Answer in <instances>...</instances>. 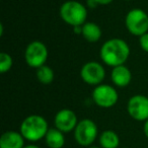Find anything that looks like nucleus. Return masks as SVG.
<instances>
[{
  "mask_svg": "<svg viewBox=\"0 0 148 148\" xmlns=\"http://www.w3.org/2000/svg\"><path fill=\"white\" fill-rule=\"evenodd\" d=\"M129 56L130 47L122 39H110L101 48V58L103 62L113 68L124 65Z\"/></svg>",
  "mask_w": 148,
  "mask_h": 148,
  "instance_id": "1",
  "label": "nucleus"
},
{
  "mask_svg": "<svg viewBox=\"0 0 148 148\" xmlns=\"http://www.w3.org/2000/svg\"><path fill=\"white\" fill-rule=\"evenodd\" d=\"M48 123L42 116L31 115L23 121L21 125V133L23 138L29 141H39L47 134Z\"/></svg>",
  "mask_w": 148,
  "mask_h": 148,
  "instance_id": "2",
  "label": "nucleus"
},
{
  "mask_svg": "<svg viewBox=\"0 0 148 148\" xmlns=\"http://www.w3.org/2000/svg\"><path fill=\"white\" fill-rule=\"evenodd\" d=\"M60 16L67 25L73 27H79L86 23L87 9L82 3L75 0H69L60 7Z\"/></svg>",
  "mask_w": 148,
  "mask_h": 148,
  "instance_id": "3",
  "label": "nucleus"
},
{
  "mask_svg": "<svg viewBox=\"0 0 148 148\" xmlns=\"http://www.w3.org/2000/svg\"><path fill=\"white\" fill-rule=\"evenodd\" d=\"M125 25L130 34L141 37L148 33V14L142 9H132L126 15Z\"/></svg>",
  "mask_w": 148,
  "mask_h": 148,
  "instance_id": "4",
  "label": "nucleus"
},
{
  "mask_svg": "<svg viewBox=\"0 0 148 148\" xmlns=\"http://www.w3.org/2000/svg\"><path fill=\"white\" fill-rule=\"evenodd\" d=\"M25 59L27 64L32 68H40L45 65L48 59V49L44 43L34 41L27 45L25 52Z\"/></svg>",
  "mask_w": 148,
  "mask_h": 148,
  "instance_id": "5",
  "label": "nucleus"
},
{
  "mask_svg": "<svg viewBox=\"0 0 148 148\" xmlns=\"http://www.w3.org/2000/svg\"><path fill=\"white\" fill-rule=\"evenodd\" d=\"M74 137L79 145L89 146L97 137V124L89 119L81 120L74 130Z\"/></svg>",
  "mask_w": 148,
  "mask_h": 148,
  "instance_id": "6",
  "label": "nucleus"
},
{
  "mask_svg": "<svg viewBox=\"0 0 148 148\" xmlns=\"http://www.w3.org/2000/svg\"><path fill=\"white\" fill-rule=\"evenodd\" d=\"M119 95L113 86L109 84H99L92 91V99L99 107L109 109L117 103Z\"/></svg>",
  "mask_w": 148,
  "mask_h": 148,
  "instance_id": "7",
  "label": "nucleus"
},
{
  "mask_svg": "<svg viewBox=\"0 0 148 148\" xmlns=\"http://www.w3.org/2000/svg\"><path fill=\"white\" fill-rule=\"evenodd\" d=\"M80 76L85 83L89 85H99L105 79L106 71L101 63L90 61L85 63L80 70Z\"/></svg>",
  "mask_w": 148,
  "mask_h": 148,
  "instance_id": "8",
  "label": "nucleus"
},
{
  "mask_svg": "<svg viewBox=\"0 0 148 148\" xmlns=\"http://www.w3.org/2000/svg\"><path fill=\"white\" fill-rule=\"evenodd\" d=\"M127 111L130 117L136 121L148 119V97L142 95H133L127 103Z\"/></svg>",
  "mask_w": 148,
  "mask_h": 148,
  "instance_id": "9",
  "label": "nucleus"
},
{
  "mask_svg": "<svg viewBox=\"0 0 148 148\" xmlns=\"http://www.w3.org/2000/svg\"><path fill=\"white\" fill-rule=\"evenodd\" d=\"M55 127L63 133H68L75 130L77 124V117L72 110L63 109L59 111L54 119Z\"/></svg>",
  "mask_w": 148,
  "mask_h": 148,
  "instance_id": "10",
  "label": "nucleus"
},
{
  "mask_svg": "<svg viewBox=\"0 0 148 148\" xmlns=\"http://www.w3.org/2000/svg\"><path fill=\"white\" fill-rule=\"evenodd\" d=\"M111 78L116 86L125 87L131 82L132 74L128 67H126L125 65H120L113 68L111 73Z\"/></svg>",
  "mask_w": 148,
  "mask_h": 148,
  "instance_id": "11",
  "label": "nucleus"
},
{
  "mask_svg": "<svg viewBox=\"0 0 148 148\" xmlns=\"http://www.w3.org/2000/svg\"><path fill=\"white\" fill-rule=\"evenodd\" d=\"M25 138L21 133L15 131H7L0 138V148H23Z\"/></svg>",
  "mask_w": 148,
  "mask_h": 148,
  "instance_id": "12",
  "label": "nucleus"
},
{
  "mask_svg": "<svg viewBox=\"0 0 148 148\" xmlns=\"http://www.w3.org/2000/svg\"><path fill=\"white\" fill-rule=\"evenodd\" d=\"M46 144L50 148H62L65 144L64 133L57 128H50L45 136Z\"/></svg>",
  "mask_w": 148,
  "mask_h": 148,
  "instance_id": "13",
  "label": "nucleus"
},
{
  "mask_svg": "<svg viewBox=\"0 0 148 148\" xmlns=\"http://www.w3.org/2000/svg\"><path fill=\"white\" fill-rule=\"evenodd\" d=\"M82 37L89 43H95L101 37V29L97 23L86 21L82 25V32H81Z\"/></svg>",
  "mask_w": 148,
  "mask_h": 148,
  "instance_id": "14",
  "label": "nucleus"
},
{
  "mask_svg": "<svg viewBox=\"0 0 148 148\" xmlns=\"http://www.w3.org/2000/svg\"><path fill=\"white\" fill-rule=\"evenodd\" d=\"M119 143V136L112 130H106L99 136V144L103 148H118Z\"/></svg>",
  "mask_w": 148,
  "mask_h": 148,
  "instance_id": "15",
  "label": "nucleus"
},
{
  "mask_svg": "<svg viewBox=\"0 0 148 148\" xmlns=\"http://www.w3.org/2000/svg\"><path fill=\"white\" fill-rule=\"evenodd\" d=\"M37 79L39 82L43 83V84H50L53 82L54 80V71L51 67L47 65H43L40 68L37 69Z\"/></svg>",
  "mask_w": 148,
  "mask_h": 148,
  "instance_id": "16",
  "label": "nucleus"
},
{
  "mask_svg": "<svg viewBox=\"0 0 148 148\" xmlns=\"http://www.w3.org/2000/svg\"><path fill=\"white\" fill-rule=\"evenodd\" d=\"M12 58L9 54L5 52L0 53V72L1 73H6L7 71H9L12 67Z\"/></svg>",
  "mask_w": 148,
  "mask_h": 148,
  "instance_id": "17",
  "label": "nucleus"
},
{
  "mask_svg": "<svg viewBox=\"0 0 148 148\" xmlns=\"http://www.w3.org/2000/svg\"><path fill=\"white\" fill-rule=\"evenodd\" d=\"M139 44L141 49L143 50L144 52H147L148 53V33L144 34L140 37L139 39Z\"/></svg>",
  "mask_w": 148,
  "mask_h": 148,
  "instance_id": "18",
  "label": "nucleus"
},
{
  "mask_svg": "<svg viewBox=\"0 0 148 148\" xmlns=\"http://www.w3.org/2000/svg\"><path fill=\"white\" fill-rule=\"evenodd\" d=\"M97 5L99 4L95 0H87V7H89V8H95Z\"/></svg>",
  "mask_w": 148,
  "mask_h": 148,
  "instance_id": "19",
  "label": "nucleus"
},
{
  "mask_svg": "<svg viewBox=\"0 0 148 148\" xmlns=\"http://www.w3.org/2000/svg\"><path fill=\"white\" fill-rule=\"evenodd\" d=\"M99 5H108L110 3H112L114 0H95Z\"/></svg>",
  "mask_w": 148,
  "mask_h": 148,
  "instance_id": "20",
  "label": "nucleus"
},
{
  "mask_svg": "<svg viewBox=\"0 0 148 148\" xmlns=\"http://www.w3.org/2000/svg\"><path fill=\"white\" fill-rule=\"evenodd\" d=\"M143 132L144 134H145V136L148 138V119L145 121V123H144V126H143Z\"/></svg>",
  "mask_w": 148,
  "mask_h": 148,
  "instance_id": "21",
  "label": "nucleus"
},
{
  "mask_svg": "<svg viewBox=\"0 0 148 148\" xmlns=\"http://www.w3.org/2000/svg\"><path fill=\"white\" fill-rule=\"evenodd\" d=\"M23 148H40V147H39V146H37V145H34V144H31V145L25 146Z\"/></svg>",
  "mask_w": 148,
  "mask_h": 148,
  "instance_id": "22",
  "label": "nucleus"
},
{
  "mask_svg": "<svg viewBox=\"0 0 148 148\" xmlns=\"http://www.w3.org/2000/svg\"><path fill=\"white\" fill-rule=\"evenodd\" d=\"M89 148H99V147H89Z\"/></svg>",
  "mask_w": 148,
  "mask_h": 148,
  "instance_id": "23",
  "label": "nucleus"
}]
</instances>
